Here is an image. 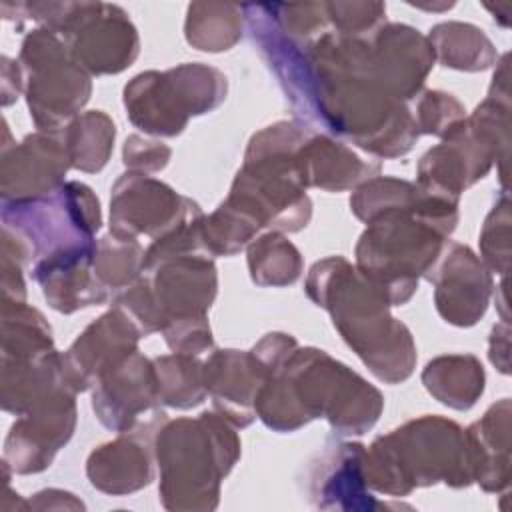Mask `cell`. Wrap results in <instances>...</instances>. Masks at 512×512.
Here are the masks:
<instances>
[{
    "label": "cell",
    "instance_id": "1",
    "mask_svg": "<svg viewBox=\"0 0 512 512\" xmlns=\"http://www.w3.org/2000/svg\"><path fill=\"white\" fill-rule=\"evenodd\" d=\"M254 410L274 430L324 416L340 434H362L378 420L382 396L326 352L294 348L262 382Z\"/></svg>",
    "mask_w": 512,
    "mask_h": 512
},
{
    "label": "cell",
    "instance_id": "2",
    "mask_svg": "<svg viewBox=\"0 0 512 512\" xmlns=\"http://www.w3.org/2000/svg\"><path fill=\"white\" fill-rule=\"evenodd\" d=\"M306 292L332 314L342 338L380 380L394 384L412 374L416 348L410 332L388 314L390 302L360 270L344 258L316 262Z\"/></svg>",
    "mask_w": 512,
    "mask_h": 512
},
{
    "label": "cell",
    "instance_id": "3",
    "mask_svg": "<svg viewBox=\"0 0 512 512\" xmlns=\"http://www.w3.org/2000/svg\"><path fill=\"white\" fill-rule=\"evenodd\" d=\"M366 480L372 488L392 496L438 480L454 488L468 486L472 468L466 434L454 422L438 416L412 420L370 446Z\"/></svg>",
    "mask_w": 512,
    "mask_h": 512
},
{
    "label": "cell",
    "instance_id": "4",
    "mask_svg": "<svg viewBox=\"0 0 512 512\" xmlns=\"http://www.w3.org/2000/svg\"><path fill=\"white\" fill-rule=\"evenodd\" d=\"M160 496L170 510L216 508L220 480L240 456V442L220 414L168 422L156 440Z\"/></svg>",
    "mask_w": 512,
    "mask_h": 512
},
{
    "label": "cell",
    "instance_id": "5",
    "mask_svg": "<svg viewBox=\"0 0 512 512\" xmlns=\"http://www.w3.org/2000/svg\"><path fill=\"white\" fill-rule=\"evenodd\" d=\"M226 98V76L200 64H182L164 74H138L124 88L130 120L144 132L180 134L188 116L210 112Z\"/></svg>",
    "mask_w": 512,
    "mask_h": 512
},
{
    "label": "cell",
    "instance_id": "6",
    "mask_svg": "<svg viewBox=\"0 0 512 512\" xmlns=\"http://www.w3.org/2000/svg\"><path fill=\"white\" fill-rule=\"evenodd\" d=\"M30 116L44 132H56L90 96V80L56 32L38 28L22 42Z\"/></svg>",
    "mask_w": 512,
    "mask_h": 512
},
{
    "label": "cell",
    "instance_id": "7",
    "mask_svg": "<svg viewBox=\"0 0 512 512\" xmlns=\"http://www.w3.org/2000/svg\"><path fill=\"white\" fill-rule=\"evenodd\" d=\"M94 386V412L112 430L122 434L152 430L166 416L156 408L154 364L138 354V350L106 368Z\"/></svg>",
    "mask_w": 512,
    "mask_h": 512
},
{
    "label": "cell",
    "instance_id": "8",
    "mask_svg": "<svg viewBox=\"0 0 512 512\" xmlns=\"http://www.w3.org/2000/svg\"><path fill=\"white\" fill-rule=\"evenodd\" d=\"M198 212L196 202L178 196L162 182L132 172L124 174L112 190L110 234L122 240L150 234L158 240Z\"/></svg>",
    "mask_w": 512,
    "mask_h": 512
},
{
    "label": "cell",
    "instance_id": "9",
    "mask_svg": "<svg viewBox=\"0 0 512 512\" xmlns=\"http://www.w3.org/2000/svg\"><path fill=\"white\" fill-rule=\"evenodd\" d=\"M74 390L64 386L36 402L10 428L4 446V464L14 472L30 474L50 466L54 454L74 432Z\"/></svg>",
    "mask_w": 512,
    "mask_h": 512
},
{
    "label": "cell",
    "instance_id": "10",
    "mask_svg": "<svg viewBox=\"0 0 512 512\" xmlns=\"http://www.w3.org/2000/svg\"><path fill=\"white\" fill-rule=\"evenodd\" d=\"M72 166L64 142L54 132L26 136L2 152V202H24L50 196Z\"/></svg>",
    "mask_w": 512,
    "mask_h": 512
},
{
    "label": "cell",
    "instance_id": "11",
    "mask_svg": "<svg viewBox=\"0 0 512 512\" xmlns=\"http://www.w3.org/2000/svg\"><path fill=\"white\" fill-rule=\"evenodd\" d=\"M138 338L140 332L118 308L100 316L62 356L66 384L74 392L86 390L106 368L136 352Z\"/></svg>",
    "mask_w": 512,
    "mask_h": 512
},
{
    "label": "cell",
    "instance_id": "12",
    "mask_svg": "<svg viewBox=\"0 0 512 512\" xmlns=\"http://www.w3.org/2000/svg\"><path fill=\"white\" fill-rule=\"evenodd\" d=\"M202 376L206 392L228 422L242 428L256 418L254 402L266 376L252 352L218 350L202 366Z\"/></svg>",
    "mask_w": 512,
    "mask_h": 512
},
{
    "label": "cell",
    "instance_id": "13",
    "mask_svg": "<svg viewBox=\"0 0 512 512\" xmlns=\"http://www.w3.org/2000/svg\"><path fill=\"white\" fill-rule=\"evenodd\" d=\"M490 286V276L472 250L450 244L436 278V308L446 322L470 326L486 312Z\"/></svg>",
    "mask_w": 512,
    "mask_h": 512
},
{
    "label": "cell",
    "instance_id": "14",
    "mask_svg": "<svg viewBox=\"0 0 512 512\" xmlns=\"http://www.w3.org/2000/svg\"><path fill=\"white\" fill-rule=\"evenodd\" d=\"M322 460L316 476L314 498L320 508H352L374 510L378 504L366 494V450L362 444H340Z\"/></svg>",
    "mask_w": 512,
    "mask_h": 512
},
{
    "label": "cell",
    "instance_id": "15",
    "mask_svg": "<svg viewBox=\"0 0 512 512\" xmlns=\"http://www.w3.org/2000/svg\"><path fill=\"white\" fill-rule=\"evenodd\" d=\"M104 444L88 458L90 482L108 494L134 492L152 480V462L142 444V432Z\"/></svg>",
    "mask_w": 512,
    "mask_h": 512
},
{
    "label": "cell",
    "instance_id": "16",
    "mask_svg": "<svg viewBox=\"0 0 512 512\" xmlns=\"http://www.w3.org/2000/svg\"><path fill=\"white\" fill-rule=\"evenodd\" d=\"M296 158L306 186L312 184L324 190H344L362 178H370L372 172H378L376 164H364L344 144L332 142L326 136L304 142Z\"/></svg>",
    "mask_w": 512,
    "mask_h": 512
},
{
    "label": "cell",
    "instance_id": "17",
    "mask_svg": "<svg viewBox=\"0 0 512 512\" xmlns=\"http://www.w3.org/2000/svg\"><path fill=\"white\" fill-rule=\"evenodd\" d=\"M428 392L444 386L436 398L456 410L470 408L484 390V370L474 356H442L430 362L422 374Z\"/></svg>",
    "mask_w": 512,
    "mask_h": 512
},
{
    "label": "cell",
    "instance_id": "18",
    "mask_svg": "<svg viewBox=\"0 0 512 512\" xmlns=\"http://www.w3.org/2000/svg\"><path fill=\"white\" fill-rule=\"evenodd\" d=\"M114 122L100 110L78 116L64 132V142L74 168L98 172L112 150Z\"/></svg>",
    "mask_w": 512,
    "mask_h": 512
},
{
    "label": "cell",
    "instance_id": "19",
    "mask_svg": "<svg viewBox=\"0 0 512 512\" xmlns=\"http://www.w3.org/2000/svg\"><path fill=\"white\" fill-rule=\"evenodd\" d=\"M154 376L158 400L168 406L192 408L206 396L202 366L188 354L174 352L172 356L156 358Z\"/></svg>",
    "mask_w": 512,
    "mask_h": 512
},
{
    "label": "cell",
    "instance_id": "20",
    "mask_svg": "<svg viewBox=\"0 0 512 512\" xmlns=\"http://www.w3.org/2000/svg\"><path fill=\"white\" fill-rule=\"evenodd\" d=\"M490 40L482 34V30L470 24H438L430 30V46L432 52L436 50L444 66L458 68V70H482L490 66L494 60L492 48H468V46H482Z\"/></svg>",
    "mask_w": 512,
    "mask_h": 512
},
{
    "label": "cell",
    "instance_id": "21",
    "mask_svg": "<svg viewBox=\"0 0 512 512\" xmlns=\"http://www.w3.org/2000/svg\"><path fill=\"white\" fill-rule=\"evenodd\" d=\"M248 266L252 280L260 286L292 284L302 270L298 250L280 234H266L250 246Z\"/></svg>",
    "mask_w": 512,
    "mask_h": 512
},
{
    "label": "cell",
    "instance_id": "22",
    "mask_svg": "<svg viewBox=\"0 0 512 512\" xmlns=\"http://www.w3.org/2000/svg\"><path fill=\"white\" fill-rule=\"evenodd\" d=\"M142 262L144 252L136 240H122L110 234L98 242L94 274L106 290H122L142 272Z\"/></svg>",
    "mask_w": 512,
    "mask_h": 512
},
{
    "label": "cell",
    "instance_id": "23",
    "mask_svg": "<svg viewBox=\"0 0 512 512\" xmlns=\"http://www.w3.org/2000/svg\"><path fill=\"white\" fill-rule=\"evenodd\" d=\"M208 28L216 30L218 50H228L240 36V8L234 4H192L186 20L188 42L192 44Z\"/></svg>",
    "mask_w": 512,
    "mask_h": 512
},
{
    "label": "cell",
    "instance_id": "24",
    "mask_svg": "<svg viewBox=\"0 0 512 512\" xmlns=\"http://www.w3.org/2000/svg\"><path fill=\"white\" fill-rule=\"evenodd\" d=\"M420 122L416 128L426 134L436 136H448L464 122V110L462 106L444 92H426L420 102Z\"/></svg>",
    "mask_w": 512,
    "mask_h": 512
},
{
    "label": "cell",
    "instance_id": "25",
    "mask_svg": "<svg viewBox=\"0 0 512 512\" xmlns=\"http://www.w3.org/2000/svg\"><path fill=\"white\" fill-rule=\"evenodd\" d=\"M170 158V148L162 142L144 140L140 136H130L124 144V164L134 170H160Z\"/></svg>",
    "mask_w": 512,
    "mask_h": 512
}]
</instances>
